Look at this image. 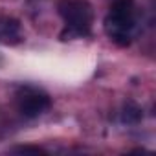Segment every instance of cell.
<instances>
[{"label": "cell", "instance_id": "obj_1", "mask_svg": "<svg viewBox=\"0 0 156 156\" xmlns=\"http://www.w3.org/2000/svg\"><path fill=\"white\" fill-rule=\"evenodd\" d=\"M138 26V9L134 6V0H114L103 20L107 37L121 48L129 46L134 41Z\"/></svg>", "mask_w": 156, "mask_h": 156}, {"label": "cell", "instance_id": "obj_6", "mask_svg": "<svg viewBox=\"0 0 156 156\" xmlns=\"http://www.w3.org/2000/svg\"><path fill=\"white\" fill-rule=\"evenodd\" d=\"M15 152H33V154H46L44 149L41 147H30V145H22V147H15Z\"/></svg>", "mask_w": 156, "mask_h": 156}, {"label": "cell", "instance_id": "obj_3", "mask_svg": "<svg viewBox=\"0 0 156 156\" xmlns=\"http://www.w3.org/2000/svg\"><path fill=\"white\" fill-rule=\"evenodd\" d=\"M50 107H51L50 96L35 87H22L17 94V108L28 119L42 116Z\"/></svg>", "mask_w": 156, "mask_h": 156}, {"label": "cell", "instance_id": "obj_5", "mask_svg": "<svg viewBox=\"0 0 156 156\" xmlns=\"http://www.w3.org/2000/svg\"><path fill=\"white\" fill-rule=\"evenodd\" d=\"M119 116H121V123H125V125H138L143 119V110L134 101H127L123 105Z\"/></svg>", "mask_w": 156, "mask_h": 156}, {"label": "cell", "instance_id": "obj_2", "mask_svg": "<svg viewBox=\"0 0 156 156\" xmlns=\"http://www.w3.org/2000/svg\"><path fill=\"white\" fill-rule=\"evenodd\" d=\"M57 13L64 20L62 41L88 37L94 24V8L88 0H59Z\"/></svg>", "mask_w": 156, "mask_h": 156}, {"label": "cell", "instance_id": "obj_4", "mask_svg": "<svg viewBox=\"0 0 156 156\" xmlns=\"http://www.w3.org/2000/svg\"><path fill=\"white\" fill-rule=\"evenodd\" d=\"M22 26L15 17H0V42L15 46L22 42Z\"/></svg>", "mask_w": 156, "mask_h": 156}]
</instances>
